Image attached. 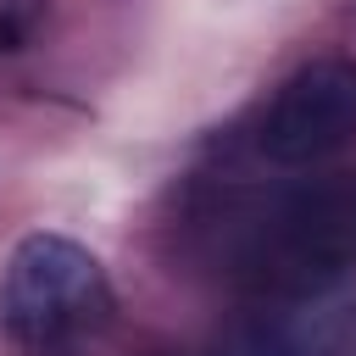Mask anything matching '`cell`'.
Segmentation results:
<instances>
[{
	"mask_svg": "<svg viewBox=\"0 0 356 356\" xmlns=\"http://www.w3.org/2000/svg\"><path fill=\"white\" fill-rule=\"evenodd\" d=\"M356 273V172L267 200L234 239V278L261 300L334 295Z\"/></svg>",
	"mask_w": 356,
	"mask_h": 356,
	"instance_id": "6da1fadb",
	"label": "cell"
},
{
	"mask_svg": "<svg viewBox=\"0 0 356 356\" xmlns=\"http://www.w3.org/2000/svg\"><path fill=\"white\" fill-rule=\"evenodd\" d=\"M111 312V284L100 261L67 239V234H28L0 278V328L17 345L50 350L89 328H100Z\"/></svg>",
	"mask_w": 356,
	"mask_h": 356,
	"instance_id": "7a4b0ae2",
	"label": "cell"
},
{
	"mask_svg": "<svg viewBox=\"0 0 356 356\" xmlns=\"http://www.w3.org/2000/svg\"><path fill=\"white\" fill-rule=\"evenodd\" d=\"M256 145L273 167H323L339 150H350L356 145V61L317 56L300 72H289L261 117Z\"/></svg>",
	"mask_w": 356,
	"mask_h": 356,
	"instance_id": "3957f363",
	"label": "cell"
},
{
	"mask_svg": "<svg viewBox=\"0 0 356 356\" xmlns=\"http://www.w3.org/2000/svg\"><path fill=\"white\" fill-rule=\"evenodd\" d=\"M356 339V306L339 295L261 300L228 339V356H345Z\"/></svg>",
	"mask_w": 356,
	"mask_h": 356,
	"instance_id": "277c9868",
	"label": "cell"
}]
</instances>
